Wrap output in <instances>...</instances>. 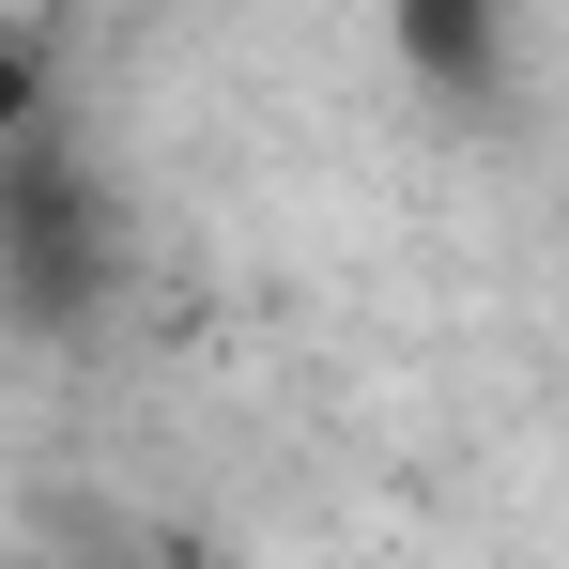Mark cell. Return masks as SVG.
Listing matches in <instances>:
<instances>
[{
  "mask_svg": "<svg viewBox=\"0 0 569 569\" xmlns=\"http://www.w3.org/2000/svg\"><path fill=\"white\" fill-rule=\"evenodd\" d=\"M0 292H16L31 323H78V308L108 292V200H93V170L31 154V139H0Z\"/></svg>",
  "mask_w": 569,
  "mask_h": 569,
  "instance_id": "6da1fadb",
  "label": "cell"
},
{
  "mask_svg": "<svg viewBox=\"0 0 569 569\" xmlns=\"http://www.w3.org/2000/svg\"><path fill=\"white\" fill-rule=\"evenodd\" d=\"M31 123H47V47L0 16V139H31Z\"/></svg>",
  "mask_w": 569,
  "mask_h": 569,
  "instance_id": "7a4b0ae2",
  "label": "cell"
}]
</instances>
